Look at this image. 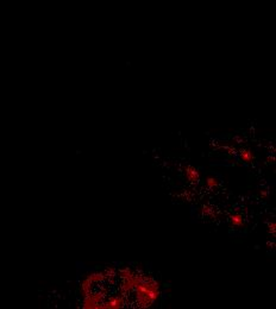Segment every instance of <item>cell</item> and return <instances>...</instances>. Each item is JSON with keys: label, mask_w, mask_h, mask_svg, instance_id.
<instances>
[{"label": "cell", "mask_w": 276, "mask_h": 309, "mask_svg": "<svg viewBox=\"0 0 276 309\" xmlns=\"http://www.w3.org/2000/svg\"><path fill=\"white\" fill-rule=\"evenodd\" d=\"M270 232H275V222H273V224H270Z\"/></svg>", "instance_id": "8992f818"}, {"label": "cell", "mask_w": 276, "mask_h": 309, "mask_svg": "<svg viewBox=\"0 0 276 309\" xmlns=\"http://www.w3.org/2000/svg\"><path fill=\"white\" fill-rule=\"evenodd\" d=\"M207 187H215L217 184H218V181H217V178H214V177H208L207 178Z\"/></svg>", "instance_id": "5b68a950"}, {"label": "cell", "mask_w": 276, "mask_h": 309, "mask_svg": "<svg viewBox=\"0 0 276 309\" xmlns=\"http://www.w3.org/2000/svg\"><path fill=\"white\" fill-rule=\"evenodd\" d=\"M241 157H242V159L245 161V162H249V161H251V158H252L250 151H243L241 154Z\"/></svg>", "instance_id": "277c9868"}, {"label": "cell", "mask_w": 276, "mask_h": 309, "mask_svg": "<svg viewBox=\"0 0 276 309\" xmlns=\"http://www.w3.org/2000/svg\"><path fill=\"white\" fill-rule=\"evenodd\" d=\"M186 175H187L188 180L189 181H198L199 180V173L195 168L193 166H188L186 169Z\"/></svg>", "instance_id": "6da1fadb"}, {"label": "cell", "mask_w": 276, "mask_h": 309, "mask_svg": "<svg viewBox=\"0 0 276 309\" xmlns=\"http://www.w3.org/2000/svg\"><path fill=\"white\" fill-rule=\"evenodd\" d=\"M231 224L233 226H242L243 224V220H242V215L241 214H236V215H232L231 217Z\"/></svg>", "instance_id": "3957f363"}, {"label": "cell", "mask_w": 276, "mask_h": 309, "mask_svg": "<svg viewBox=\"0 0 276 309\" xmlns=\"http://www.w3.org/2000/svg\"><path fill=\"white\" fill-rule=\"evenodd\" d=\"M122 304H123L122 299H119V297H112L111 300L108 301L106 307L107 308H119V307H122Z\"/></svg>", "instance_id": "7a4b0ae2"}]
</instances>
